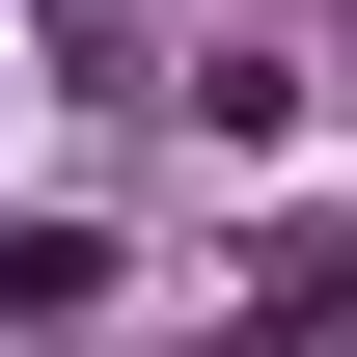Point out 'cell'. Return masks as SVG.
Returning a JSON list of instances; mask_svg holds the SVG:
<instances>
[{"label": "cell", "mask_w": 357, "mask_h": 357, "mask_svg": "<svg viewBox=\"0 0 357 357\" xmlns=\"http://www.w3.org/2000/svg\"><path fill=\"white\" fill-rule=\"evenodd\" d=\"M330 330H357V220H303V248L220 303V357H330Z\"/></svg>", "instance_id": "6da1fadb"}]
</instances>
